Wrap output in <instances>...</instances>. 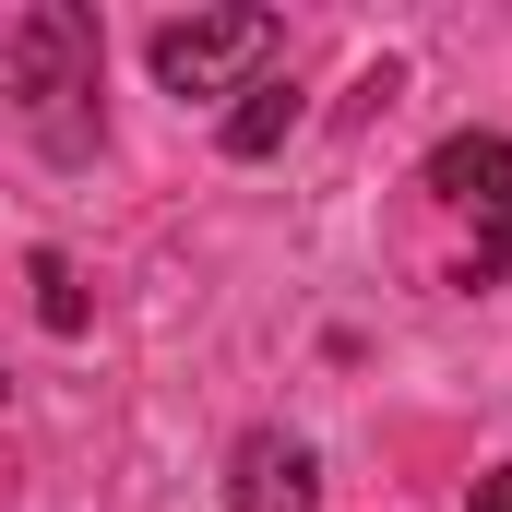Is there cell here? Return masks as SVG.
<instances>
[{
    "mask_svg": "<svg viewBox=\"0 0 512 512\" xmlns=\"http://www.w3.org/2000/svg\"><path fill=\"white\" fill-rule=\"evenodd\" d=\"M0 84H12V120L48 167H84L96 155V24L72 0H24L12 36H0Z\"/></svg>",
    "mask_w": 512,
    "mask_h": 512,
    "instance_id": "cell-1",
    "label": "cell"
},
{
    "mask_svg": "<svg viewBox=\"0 0 512 512\" xmlns=\"http://www.w3.org/2000/svg\"><path fill=\"white\" fill-rule=\"evenodd\" d=\"M274 48H286V24L274 12H179V24H155V84L167 96H251L262 72H274Z\"/></svg>",
    "mask_w": 512,
    "mask_h": 512,
    "instance_id": "cell-2",
    "label": "cell"
},
{
    "mask_svg": "<svg viewBox=\"0 0 512 512\" xmlns=\"http://www.w3.org/2000/svg\"><path fill=\"white\" fill-rule=\"evenodd\" d=\"M429 191H441L453 215H477V274H501L512 262V143L501 131H453V143L429 155Z\"/></svg>",
    "mask_w": 512,
    "mask_h": 512,
    "instance_id": "cell-3",
    "label": "cell"
},
{
    "mask_svg": "<svg viewBox=\"0 0 512 512\" xmlns=\"http://www.w3.org/2000/svg\"><path fill=\"white\" fill-rule=\"evenodd\" d=\"M322 501V453L298 429H251L227 453V512H310Z\"/></svg>",
    "mask_w": 512,
    "mask_h": 512,
    "instance_id": "cell-4",
    "label": "cell"
},
{
    "mask_svg": "<svg viewBox=\"0 0 512 512\" xmlns=\"http://www.w3.org/2000/svg\"><path fill=\"white\" fill-rule=\"evenodd\" d=\"M286 131H298V84H286V72H262L251 96L227 108V155H274Z\"/></svg>",
    "mask_w": 512,
    "mask_h": 512,
    "instance_id": "cell-5",
    "label": "cell"
},
{
    "mask_svg": "<svg viewBox=\"0 0 512 512\" xmlns=\"http://www.w3.org/2000/svg\"><path fill=\"white\" fill-rule=\"evenodd\" d=\"M36 322H48V334H84V286H72L60 251H36Z\"/></svg>",
    "mask_w": 512,
    "mask_h": 512,
    "instance_id": "cell-6",
    "label": "cell"
},
{
    "mask_svg": "<svg viewBox=\"0 0 512 512\" xmlns=\"http://www.w3.org/2000/svg\"><path fill=\"white\" fill-rule=\"evenodd\" d=\"M465 512H512V465H501V477H477V501H465Z\"/></svg>",
    "mask_w": 512,
    "mask_h": 512,
    "instance_id": "cell-7",
    "label": "cell"
}]
</instances>
